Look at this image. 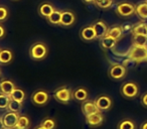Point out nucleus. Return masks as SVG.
I'll return each instance as SVG.
<instances>
[{
    "mask_svg": "<svg viewBox=\"0 0 147 129\" xmlns=\"http://www.w3.org/2000/svg\"><path fill=\"white\" fill-rule=\"evenodd\" d=\"M49 49L47 45L41 41L34 43L29 49V57L34 61H42L47 57Z\"/></svg>",
    "mask_w": 147,
    "mask_h": 129,
    "instance_id": "1",
    "label": "nucleus"
},
{
    "mask_svg": "<svg viewBox=\"0 0 147 129\" xmlns=\"http://www.w3.org/2000/svg\"><path fill=\"white\" fill-rule=\"evenodd\" d=\"M120 94L126 99H134L139 95V86L133 81H128L122 84Z\"/></svg>",
    "mask_w": 147,
    "mask_h": 129,
    "instance_id": "2",
    "label": "nucleus"
},
{
    "mask_svg": "<svg viewBox=\"0 0 147 129\" xmlns=\"http://www.w3.org/2000/svg\"><path fill=\"white\" fill-rule=\"evenodd\" d=\"M127 57L135 63L147 61V47H136L132 45L127 53Z\"/></svg>",
    "mask_w": 147,
    "mask_h": 129,
    "instance_id": "3",
    "label": "nucleus"
},
{
    "mask_svg": "<svg viewBox=\"0 0 147 129\" xmlns=\"http://www.w3.org/2000/svg\"><path fill=\"white\" fill-rule=\"evenodd\" d=\"M53 98L61 104H69L73 98V92L65 86L59 87L53 92Z\"/></svg>",
    "mask_w": 147,
    "mask_h": 129,
    "instance_id": "4",
    "label": "nucleus"
},
{
    "mask_svg": "<svg viewBox=\"0 0 147 129\" xmlns=\"http://www.w3.org/2000/svg\"><path fill=\"white\" fill-rule=\"evenodd\" d=\"M115 12L120 17H130L135 14V5L128 1H122L116 5Z\"/></svg>",
    "mask_w": 147,
    "mask_h": 129,
    "instance_id": "5",
    "label": "nucleus"
},
{
    "mask_svg": "<svg viewBox=\"0 0 147 129\" xmlns=\"http://www.w3.org/2000/svg\"><path fill=\"white\" fill-rule=\"evenodd\" d=\"M126 73H127V69L123 66L122 63H114L109 69L108 76L109 78L114 81H120L125 78Z\"/></svg>",
    "mask_w": 147,
    "mask_h": 129,
    "instance_id": "6",
    "label": "nucleus"
},
{
    "mask_svg": "<svg viewBox=\"0 0 147 129\" xmlns=\"http://www.w3.org/2000/svg\"><path fill=\"white\" fill-rule=\"evenodd\" d=\"M18 118H19V113H14V112H9V111H7L2 116L1 120H2V123L5 128L12 129L16 127L17 122H18Z\"/></svg>",
    "mask_w": 147,
    "mask_h": 129,
    "instance_id": "7",
    "label": "nucleus"
},
{
    "mask_svg": "<svg viewBox=\"0 0 147 129\" xmlns=\"http://www.w3.org/2000/svg\"><path fill=\"white\" fill-rule=\"evenodd\" d=\"M49 100V95L45 90H36L31 95V102L36 106H43Z\"/></svg>",
    "mask_w": 147,
    "mask_h": 129,
    "instance_id": "8",
    "label": "nucleus"
},
{
    "mask_svg": "<svg viewBox=\"0 0 147 129\" xmlns=\"http://www.w3.org/2000/svg\"><path fill=\"white\" fill-rule=\"evenodd\" d=\"M97 107H98L99 110L102 112V111H109L112 108V99L108 96V95H100L96 98L95 100Z\"/></svg>",
    "mask_w": 147,
    "mask_h": 129,
    "instance_id": "9",
    "label": "nucleus"
},
{
    "mask_svg": "<svg viewBox=\"0 0 147 129\" xmlns=\"http://www.w3.org/2000/svg\"><path fill=\"white\" fill-rule=\"evenodd\" d=\"M76 22V14L71 10H63L61 11V25L65 27H69Z\"/></svg>",
    "mask_w": 147,
    "mask_h": 129,
    "instance_id": "10",
    "label": "nucleus"
},
{
    "mask_svg": "<svg viewBox=\"0 0 147 129\" xmlns=\"http://www.w3.org/2000/svg\"><path fill=\"white\" fill-rule=\"evenodd\" d=\"M93 28L96 33V39H101L102 37L106 36L107 32H108V28L106 22L103 20H97L93 23Z\"/></svg>",
    "mask_w": 147,
    "mask_h": 129,
    "instance_id": "11",
    "label": "nucleus"
},
{
    "mask_svg": "<svg viewBox=\"0 0 147 129\" xmlns=\"http://www.w3.org/2000/svg\"><path fill=\"white\" fill-rule=\"evenodd\" d=\"M81 110H82L83 114H84L85 116L101 112L98 109V107H97L95 101H91V100H87V101H85V102H83L82 105H81Z\"/></svg>",
    "mask_w": 147,
    "mask_h": 129,
    "instance_id": "12",
    "label": "nucleus"
},
{
    "mask_svg": "<svg viewBox=\"0 0 147 129\" xmlns=\"http://www.w3.org/2000/svg\"><path fill=\"white\" fill-rule=\"evenodd\" d=\"M103 122H104V115L102 114V112L86 116V123L90 127H98L102 125Z\"/></svg>",
    "mask_w": 147,
    "mask_h": 129,
    "instance_id": "13",
    "label": "nucleus"
},
{
    "mask_svg": "<svg viewBox=\"0 0 147 129\" xmlns=\"http://www.w3.org/2000/svg\"><path fill=\"white\" fill-rule=\"evenodd\" d=\"M80 37L85 41H93L96 39V33L93 28V25H87L83 27L80 32Z\"/></svg>",
    "mask_w": 147,
    "mask_h": 129,
    "instance_id": "14",
    "label": "nucleus"
},
{
    "mask_svg": "<svg viewBox=\"0 0 147 129\" xmlns=\"http://www.w3.org/2000/svg\"><path fill=\"white\" fill-rule=\"evenodd\" d=\"M16 88L14 83L10 80H1L0 81V93L1 94L10 96L13 90Z\"/></svg>",
    "mask_w": 147,
    "mask_h": 129,
    "instance_id": "15",
    "label": "nucleus"
},
{
    "mask_svg": "<svg viewBox=\"0 0 147 129\" xmlns=\"http://www.w3.org/2000/svg\"><path fill=\"white\" fill-rule=\"evenodd\" d=\"M55 10V6L51 4V2H42L40 5L38 6V9H37V12L40 16L42 17H49L53 11Z\"/></svg>",
    "mask_w": 147,
    "mask_h": 129,
    "instance_id": "16",
    "label": "nucleus"
},
{
    "mask_svg": "<svg viewBox=\"0 0 147 129\" xmlns=\"http://www.w3.org/2000/svg\"><path fill=\"white\" fill-rule=\"evenodd\" d=\"M123 34H124V31H123L122 25H113V26L109 27L108 32H107L108 36L112 37V38H114L117 41L122 38Z\"/></svg>",
    "mask_w": 147,
    "mask_h": 129,
    "instance_id": "17",
    "label": "nucleus"
},
{
    "mask_svg": "<svg viewBox=\"0 0 147 129\" xmlns=\"http://www.w3.org/2000/svg\"><path fill=\"white\" fill-rule=\"evenodd\" d=\"M88 91L84 87H79L73 92V98L78 102H85V101L88 100Z\"/></svg>",
    "mask_w": 147,
    "mask_h": 129,
    "instance_id": "18",
    "label": "nucleus"
},
{
    "mask_svg": "<svg viewBox=\"0 0 147 129\" xmlns=\"http://www.w3.org/2000/svg\"><path fill=\"white\" fill-rule=\"evenodd\" d=\"M135 14L142 20H147V1L135 5Z\"/></svg>",
    "mask_w": 147,
    "mask_h": 129,
    "instance_id": "19",
    "label": "nucleus"
},
{
    "mask_svg": "<svg viewBox=\"0 0 147 129\" xmlns=\"http://www.w3.org/2000/svg\"><path fill=\"white\" fill-rule=\"evenodd\" d=\"M13 61V53L9 49H3L0 51V65H9Z\"/></svg>",
    "mask_w": 147,
    "mask_h": 129,
    "instance_id": "20",
    "label": "nucleus"
},
{
    "mask_svg": "<svg viewBox=\"0 0 147 129\" xmlns=\"http://www.w3.org/2000/svg\"><path fill=\"white\" fill-rule=\"evenodd\" d=\"M99 41H100V45L103 49H113L117 45V41H115L114 38L108 36V35L102 37Z\"/></svg>",
    "mask_w": 147,
    "mask_h": 129,
    "instance_id": "21",
    "label": "nucleus"
},
{
    "mask_svg": "<svg viewBox=\"0 0 147 129\" xmlns=\"http://www.w3.org/2000/svg\"><path fill=\"white\" fill-rule=\"evenodd\" d=\"M131 43L132 45H136V47H147V35L132 34Z\"/></svg>",
    "mask_w": 147,
    "mask_h": 129,
    "instance_id": "22",
    "label": "nucleus"
},
{
    "mask_svg": "<svg viewBox=\"0 0 147 129\" xmlns=\"http://www.w3.org/2000/svg\"><path fill=\"white\" fill-rule=\"evenodd\" d=\"M131 32H132V34L147 35V23H145V22H138V23H136V24L133 25Z\"/></svg>",
    "mask_w": 147,
    "mask_h": 129,
    "instance_id": "23",
    "label": "nucleus"
},
{
    "mask_svg": "<svg viewBox=\"0 0 147 129\" xmlns=\"http://www.w3.org/2000/svg\"><path fill=\"white\" fill-rule=\"evenodd\" d=\"M47 22L51 23L53 25H61V11L57 10L55 9L49 17H47Z\"/></svg>",
    "mask_w": 147,
    "mask_h": 129,
    "instance_id": "24",
    "label": "nucleus"
},
{
    "mask_svg": "<svg viewBox=\"0 0 147 129\" xmlns=\"http://www.w3.org/2000/svg\"><path fill=\"white\" fill-rule=\"evenodd\" d=\"M25 97H26V94H25L24 91L20 88H15L10 95L11 100L18 101V102H21V103H23V101L25 100Z\"/></svg>",
    "mask_w": 147,
    "mask_h": 129,
    "instance_id": "25",
    "label": "nucleus"
},
{
    "mask_svg": "<svg viewBox=\"0 0 147 129\" xmlns=\"http://www.w3.org/2000/svg\"><path fill=\"white\" fill-rule=\"evenodd\" d=\"M136 123L132 119H123L117 125V129H136Z\"/></svg>",
    "mask_w": 147,
    "mask_h": 129,
    "instance_id": "26",
    "label": "nucleus"
},
{
    "mask_svg": "<svg viewBox=\"0 0 147 129\" xmlns=\"http://www.w3.org/2000/svg\"><path fill=\"white\" fill-rule=\"evenodd\" d=\"M30 126V120L27 115H19L16 127L18 129H28Z\"/></svg>",
    "mask_w": 147,
    "mask_h": 129,
    "instance_id": "27",
    "label": "nucleus"
},
{
    "mask_svg": "<svg viewBox=\"0 0 147 129\" xmlns=\"http://www.w3.org/2000/svg\"><path fill=\"white\" fill-rule=\"evenodd\" d=\"M22 107H23V103L18 102V101H15V100H10L8 108H7V111H9V112L19 113L22 110Z\"/></svg>",
    "mask_w": 147,
    "mask_h": 129,
    "instance_id": "28",
    "label": "nucleus"
},
{
    "mask_svg": "<svg viewBox=\"0 0 147 129\" xmlns=\"http://www.w3.org/2000/svg\"><path fill=\"white\" fill-rule=\"evenodd\" d=\"M10 100V96L0 93V110H7Z\"/></svg>",
    "mask_w": 147,
    "mask_h": 129,
    "instance_id": "29",
    "label": "nucleus"
},
{
    "mask_svg": "<svg viewBox=\"0 0 147 129\" xmlns=\"http://www.w3.org/2000/svg\"><path fill=\"white\" fill-rule=\"evenodd\" d=\"M40 125L42 127H45V129H55V119L47 117V118L42 119V121L40 122Z\"/></svg>",
    "mask_w": 147,
    "mask_h": 129,
    "instance_id": "30",
    "label": "nucleus"
},
{
    "mask_svg": "<svg viewBox=\"0 0 147 129\" xmlns=\"http://www.w3.org/2000/svg\"><path fill=\"white\" fill-rule=\"evenodd\" d=\"M96 6L100 9H109L111 6L113 5V0H102L100 2H96L95 3Z\"/></svg>",
    "mask_w": 147,
    "mask_h": 129,
    "instance_id": "31",
    "label": "nucleus"
},
{
    "mask_svg": "<svg viewBox=\"0 0 147 129\" xmlns=\"http://www.w3.org/2000/svg\"><path fill=\"white\" fill-rule=\"evenodd\" d=\"M8 16H9V12L7 7L0 6V22H4L5 20H7Z\"/></svg>",
    "mask_w": 147,
    "mask_h": 129,
    "instance_id": "32",
    "label": "nucleus"
},
{
    "mask_svg": "<svg viewBox=\"0 0 147 129\" xmlns=\"http://www.w3.org/2000/svg\"><path fill=\"white\" fill-rule=\"evenodd\" d=\"M133 63H135V61H133L132 59H130L129 57H127L125 61H123V63H122V65L125 67V68H128V67H131V66H133Z\"/></svg>",
    "mask_w": 147,
    "mask_h": 129,
    "instance_id": "33",
    "label": "nucleus"
},
{
    "mask_svg": "<svg viewBox=\"0 0 147 129\" xmlns=\"http://www.w3.org/2000/svg\"><path fill=\"white\" fill-rule=\"evenodd\" d=\"M140 102H141V104H142V106H144L145 108H147V92L144 93V94L141 96Z\"/></svg>",
    "mask_w": 147,
    "mask_h": 129,
    "instance_id": "34",
    "label": "nucleus"
},
{
    "mask_svg": "<svg viewBox=\"0 0 147 129\" xmlns=\"http://www.w3.org/2000/svg\"><path fill=\"white\" fill-rule=\"evenodd\" d=\"M5 33H6V31H5L4 26L2 24H0V39L5 36Z\"/></svg>",
    "mask_w": 147,
    "mask_h": 129,
    "instance_id": "35",
    "label": "nucleus"
},
{
    "mask_svg": "<svg viewBox=\"0 0 147 129\" xmlns=\"http://www.w3.org/2000/svg\"><path fill=\"white\" fill-rule=\"evenodd\" d=\"M83 2L86 3V4H93V3H96V0H82Z\"/></svg>",
    "mask_w": 147,
    "mask_h": 129,
    "instance_id": "36",
    "label": "nucleus"
},
{
    "mask_svg": "<svg viewBox=\"0 0 147 129\" xmlns=\"http://www.w3.org/2000/svg\"><path fill=\"white\" fill-rule=\"evenodd\" d=\"M140 129H147V120L144 121V122L140 125Z\"/></svg>",
    "mask_w": 147,
    "mask_h": 129,
    "instance_id": "37",
    "label": "nucleus"
},
{
    "mask_svg": "<svg viewBox=\"0 0 147 129\" xmlns=\"http://www.w3.org/2000/svg\"><path fill=\"white\" fill-rule=\"evenodd\" d=\"M0 129H6L4 127V125H3V123H2V120L0 119Z\"/></svg>",
    "mask_w": 147,
    "mask_h": 129,
    "instance_id": "38",
    "label": "nucleus"
},
{
    "mask_svg": "<svg viewBox=\"0 0 147 129\" xmlns=\"http://www.w3.org/2000/svg\"><path fill=\"white\" fill-rule=\"evenodd\" d=\"M34 129H45V127H42V126H41L40 124H39L38 126H36V127H35Z\"/></svg>",
    "mask_w": 147,
    "mask_h": 129,
    "instance_id": "39",
    "label": "nucleus"
},
{
    "mask_svg": "<svg viewBox=\"0 0 147 129\" xmlns=\"http://www.w3.org/2000/svg\"><path fill=\"white\" fill-rule=\"evenodd\" d=\"M100 1H102V0H96V2H100Z\"/></svg>",
    "mask_w": 147,
    "mask_h": 129,
    "instance_id": "40",
    "label": "nucleus"
},
{
    "mask_svg": "<svg viewBox=\"0 0 147 129\" xmlns=\"http://www.w3.org/2000/svg\"><path fill=\"white\" fill-rule=\"evenodd\" d=\"M0 78H1V71H0Z\"/></svg>",
    "mask_w": 147,
    "mask_h": 129,
    "instance_id": "41",
    "label": "nucleus"
},
{
    "mask_svg": "<svg viewBox=\"0 0 147 129\" xmlns=\"http://www.w3.org/2000/svg\"><path fill=\"white\" fill-rule=\"evenodd\" d=\"M14 1H17V0H14Z\"/></svg>",
    "mask_w": 147,
    "mask_h": 129,
    "instance_id": "42",
    "label": "nucleus"
},
{
    "mask_svg": "<svg viewBox=\"0 0 147 129\" xmlns=\"http://www.w3.org/2000/svg\"><path fill=\"white\" fill-rule=\"evenodd\" d=\"M0 51H1V49H0Z\"/></svg>",
    "mask_w": 147,
    "mask_h": 129,
    "instance_id": "43",
    "label": "nucleus"
}]
</instances>
